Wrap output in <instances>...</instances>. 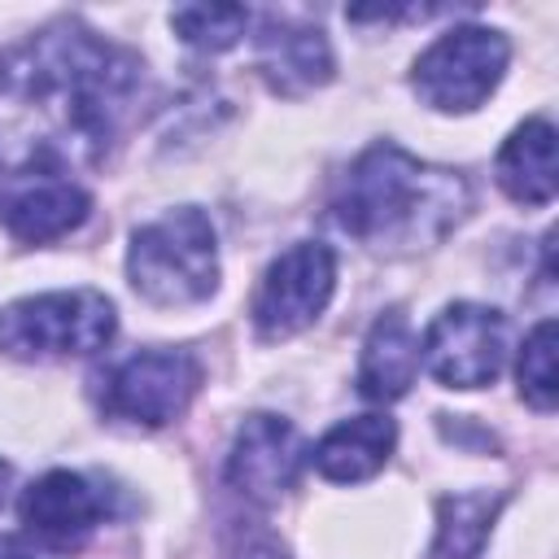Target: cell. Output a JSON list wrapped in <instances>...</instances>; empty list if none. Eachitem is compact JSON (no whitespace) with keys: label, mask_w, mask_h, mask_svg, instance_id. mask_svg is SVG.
I'll return each instance as SVG.
<instances>
[{"label":"cell","mask_w":559,"mask_h":559,"mask_svg":"<svg viewBox=\"0 0 559 559\" xmlns=\"http://www.w3.org/2000/svg\"><path fill=\"white\" fill-rule=\"evenodd\" d=\"M140 70L135 52L83 22H57L0 61V114L9 127L35 122L39 162H100L131 114Z\"/></svg>","instance_id":"cell-1"},{"label":"cell","mask_w":559,"mask_h":559,"mask_svg":"<svg viewBox=\"0 0 559 559\" xmlns=\"http://www.w3.org/2000/svg\"><path fill=\"white\" fill-rule=\"evenodd\" d=\"M472 210V188L450 166H428L397 144H371L341 179L332 218L376 253H419Z\"/></svg>","instance_id":"cell-2"},{"label":"cell","mask_w":559,"mask_h":559,"mask_svg":"<svg viewBox=\"0 0 559 559\" xmlns=\"http://www.w3.org/2000/svg\"><path fill=\"white\" fill-rule=\"evenodd\" d=\"M131 288L153 306H197L218 288L214 223L197 205L144 223L127 249Z\"/></svg>","instance_id":"cell-3"},{"label":"cell","mask_w":559,"mask_h":559,"mask_svg":"<svg viewBox=\"0 0 559 559\" xmlns=\"http://www.w3.org/2000/svg\"><path fill=\"white\" fill-rule=\"evenodd\" d=\"M114 328H118L114 306L92 288L39 293L0 310V349L26 362L79 358L105 349Z\"/></svg>","instance_id":"cell-4"},{"label":"cell","mask_w":559,"mask_h":559,"mask_svg":"<svg viewBox=\"0 0 559 559\" xmlns=\"http://www.w3.org/2000/svg\"><path fill=\"white\" fill-rule=\"evenodd\" d=\"M507 39L489 26H459L441 35L432 48L419 52L411 83L424 105L445 109V114H467L476 109L502 79L507 70Z\"/></svg>","instance_id":"cell-5"},{"label":"cell","mask_w":559,"mask_h":559,"mask_svg":"<svg viewBox=\"0 0 559 559\" xmlns=\"http://www.w3.org/2000/svg\"><path fill=\"white\" fill-rule=\"evenodd\" d=\"M197 384L201 367L188 349H140L105 376L100 411L135 428H162L188 411Z\"/></svg>","instance_id":"cell-6"},{"label":"cell","mask_w":559,"mask_h":559,"mask_svg":"<svg viewBox=\"0 0 559 559\" xmlns=\"http://www.w3.org/2000/svg\"><path fill=\"white\" fill-rule=\"evenodd\" d=\"M332 288H336V258H332L328 245L301 240V245L284 249L266 266L262 284L253 293L249 314H253L258 336L262 341H284V336L310 328L323 314Z\"/></svg>","instance_id":"cell-7"},{"label":"cell","mask_w":559,"mask_h":559,"mask_svg":"<svg viewBox=\"0 0 559 559\" xmlns=\"http://www.w3.org/2000/svg\"><path fill=\"white\" fill-rule=\"evenodd\" d=\"M507 358V319L476 301L445 306L424 336V362L445 389L493 384Z\"/></svg>","instance_id":"cell-8"},{"label":"cell","mask_w":559,"mask_h":559,"mask_svg":"<svg viewBox=\"0 0 559 559\" xmlns=\"http://www.w3.org/2000/svg\"><path fill=\"white\" fill-rule=\"evenodd\" d=\"M301 454H306L301 437L288 419L249 415L227 454V485L253 507H275L293 489L301 472Z\"/></svg>","instance_id":"cell-9"},{"label":"cell","mask_w":559,"mask_h":559,"mask_svg":"<svg viewBox=\"0 0 559 559\" xmlns=\"http://www.w3.org/2000/svg\"><path fill=\"white\" fill-rule=\"evenodd\" d=\"M87 192L70 183L52 162H35L22 175L9 179L0 197V218L13 240L22 245H48L74 231L87 218Z\"/></svg>","instance_id":"cell-10"},{"label":"cell","mask_w":559,"mask_h":559,"mask_svg":"<svg viewBox=\"0 0 559 559\" xmlns=\"http://www.w3.org/2000/svg\"><path fill=\"white\" fill-rule=\"evenodd\" d=\"M105 520V493L79 472H48L22 493V524L48 550H74Z\"/></svg>","instance_id":"cell-11"},{"label":"cell","mask_w":559,"mask_h":559,"mask_svg":"<svg viewBox=\"0 0 559 559\" xmlns=\"http://www.w3.org/2000/svg\"><path fill=\"white\" fill-rule=\"evenodd\" d=\"M258 66L275 92L301 96L332 79V48H328L323 31L271 17L258 35Z\"/></svg>","instance_id":"cell-12"},{"label":"cell","mask_w":559,"mask_h":559,"mask_svg":"<svg viewBox=\"0 0 559 559\" xmlns=\"http://www.w3.org/2000/svg\"><path fill=\"white\" fill-rule=\"evenodd\" d=\"M419 371V336L411 332L402 310H384L367 341H362V358H358V393L371 402H397Z\"/></svg>","instance_id":"cell-13"},{"label":"cell","mask_w":559,"mask_h":559,"mask_svg":"<svg viewBox=\"0 0 559 559\" xmlns=\"http://www.w3.org/2000/svg\"><path fill=\"white\" fill-rule=\"evenodd\" d=\"M393 441H397V428L389 415H358V419H345L336 424L319 445H314V467L319 476L336 480V485H354V480H367L376 476L389 454H393Z\"/></svg>","instance_id":"cell-14"},{"label":"cell","mask_w":559,"mask_h":559,"mask_svg":"<svg viewBox=\"0 0 559 559\" xmlns=\"http://www.w3.org/2000/svg\"><path fill=\"white\" fill-rule=\"evenodd\" d=\"M498 183L520 205H546L555 197V127L546 118H528L511 131L498 153Z\"/></svg>","instance_id":"cell-15"},{"label":"cell","mask_w":559,"mask_h":559,"mask_svg":"<svg viewBox=\"0 0 559 559\" xmlns=\"http://www.w3.org/2000/svg\"><path fill=\"white\" fill-rule=\"evenodd\" d=\"M502 502H507L502 489L445 493L437 502V542H432L428 559H480L485 537H489Z\"/></svg>","instance_id":"cell-16"},{"label":"cell","mask_w":559,"mask_h":559,"mask_svg":"<svg viewBox=\"0 0 559 559\" xmlns=\"http://www.w3.org/2000/svg\"><path fill=\"white\" fill-rule=\"evenodd\" d=\"M249 17L253 13L245 4H183L170 13V26L179 31L183 44L205 48V52H223L245 35Z\"/></svg>","instance_id":"cell-17"},{"label":"cell","mask_w":559,"mask_h":559,"mask_svg":"<svg viewBox=\"0 0 559 559\" xmlns=\"http://www.w3.org/2000/svg\"><path fill=\"white\" fill-rule=\"evenodd\" d=\"M520 393L537 411H555L559 397V376H555V323L542 319L520 349Z\"/></svg>","instance_id":"cell-18"},{"label":"cell","mask_w":559,"mask_h":559,"mask_svg":"<svg viewBox=\"0 0 559 559\" xmlns=\"http://www.w3.org/2000/svg\"><path fill=\"white\" fill-rule=\"evenodd\" d=\"M227 559H288V550L266 533V528H253V524H240L227 542Z\"/></svg>","instance_id":"cell-19"},{"label":"cell","mask_w":559,"mask_h":559,"mask_svg":"<svg viewBox=\"0 0 559 559\" xmlns=\"http://www.w3.org/2000/svg\"><path fill=\"white\" fill-rule=\"evenodd\" d=\"M0 559H31L13 537H0Z\"/></svg>","instance_id":"cell-20"},{"label":"cell","mask_w":559,"mask_h":559,"mask_svg":"<svg viewBox=\"0 0 559 559\" xmlns=\"http://www.w3.org/2000/svg\"><path fill=\"white\" fill-rule=\"evenodd\" d=\"M9 476H13V472H9V463L0 459V502H4V485H9Z\"/></svg>","instance_id":"cell-21"}]
</instances>
